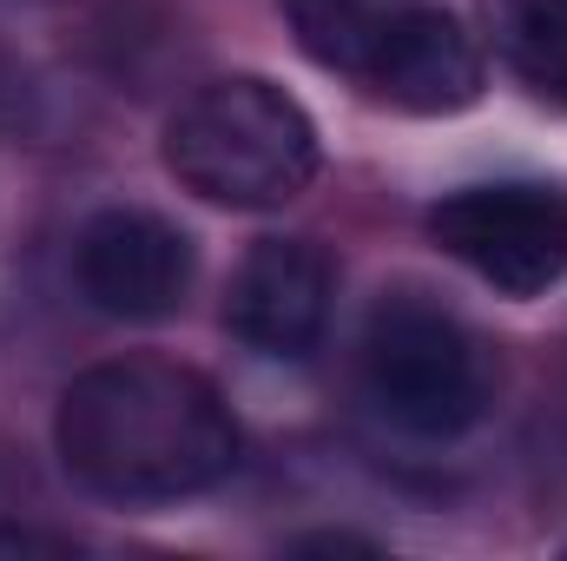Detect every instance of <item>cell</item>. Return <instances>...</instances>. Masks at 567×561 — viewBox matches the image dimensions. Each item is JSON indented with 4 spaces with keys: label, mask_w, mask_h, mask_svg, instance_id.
<instances>
[{
    "label": "cell",
    "mask_w": 567,
    "mask_h": 561,
    "mask_svg": "<svg viewBox=\"0 0 567 561\" xmlns=\"http://www.w3.org/2000/svg\"><path fill=\"white\" fill-rule=\"evenodd\" d=\"M60 462L106 502H185L238 469V422L212 377L172 357H113L66 384L53 410Z\"/></svg>",
    "instance_id": "obj_1"
},
{
    "label": "cell",
    "mask_w": 567,
    "mask_h": 561,
    "mask_svg": "<svg viewBox=\"0 0 567 561\" xmlns=\"http://www.w3.org/2000/svg\"><path fill=\"white\" fill-rule=\"evenodd\" d=\"M165 172L205 205L278 212L317 178V126L265 73L198 86L165 120Z\"/></svg>",
    "instance_id": "obj_2"
},
{
    "label": "cell",
    "mask_w": 567,
    "mask_h": 561,
    "mask_svg": "<svg viewBox=\"0 0 567 561\" xmlns=\"http://www.w3.org/2000/svg\"><path fill=\"white\" fill-rule=\"evenodd\" d=\"M370 410L423 442H449L488 410V357L475 330L423 290H390L363 324Z\"/></svg>",
    "instance_id": "obj_3"
},
{
    "label": "cell",
    "mask_w": 567,
    "mask_h": 561,
    "mask_svg": "<svg viewBox=\"0 0 567 561\" xmlns=\"http://www.w3.org/2000/svg\"><path fill=\"white\" fill-rule=\"evenodd\" d=\"M429 238L502 297H542L567 278V198L555 185H462L429 212Z\"/></svg>",
    "instance_id": "obj_4"
},
{
    "label": "cell",
    "mask_w": 567,
    "mask_h": 561,
    "mask_svg": "<svg viewBox=\"0 0 567 561\" xmlns=\"http://www.w3.org/2000/svg\"><path fill=\"white\" fill-rule=\"evenodd\" d=\"M192 238L140 205H113V212H93L80 225V245H73V278L86 290L93 310L120 317V324H158L185 304L192 290Z\"/></svg>",
    "instance_id": "obj_5"
},
{
    "label": "cell",
    "mask_w": 567,
    "mask_h": 561,
    "mask_svg": "<svg viewBox=\"0 0 567 561\" xmlns=\"http://www.w3.org/2000/svg\"><path fill=\"white\" fill-rule=\"evenodd\" d=\"M330 297H337V265L310 238H258L231 278L225 324L245 350L297 364L317 350L330 324Z\"/></svg>",
    "instance_id": "obj_6"
},
{
    "label": "cell",
    "mask_w": 567,
    "mask_h": 561,
    "mask_svg": "<svg viewBox=\"0 0 567 561\" xmlns=\"http://www.w3.org/2000/svg\"><path fill=\"white\" fill-rule=\"evenodd\" d=\"M390 106L416 113V120H449V113H468L482 100V47L475 33L442 13V7H396L370 73H363Z\"/></svg>",
    "instance_id": "obj_7"
},
{
    "label": "cell",
    "mask_w": 567,
    "mask_h": 561,
    "mask_svg": "<svg viewBox=\"0 0 567 561\" xmlns=\"http://www.w3.org/2000/svg\"><path fill=\"white\" fill-rule=\"evenodd\" d=\"M284 20L317 67L363 80L390 20H396V0H284Z\"/></svg>",
    "instance_id": "obj_8"
},
{
    "label": "cell",
    "mask_w": 567,
    "mask_h": 561,
    "mask_svg": "<svg viewBox=\"0 0 567 561\" xmlns=\"http://www.w3.org/2000/svg\"><path fill=\"white\" fill-rule=\"evenodd\" d=\"M495 53L542 93L567 106V0H488Z\"/></svg>",
    "instance_id": "obj_9"
},
{
    "label": "cell",
    "mask_w": 567,
    "mask_h": 561,
    "mask_svg": "<svg viewBox=\"0 0 567 561\" xmlns=\"http://www.w3.org/2000/svg\"><path fill=\"white\" fill-rule=\"evenodd\" d=\"M0 555H73V536H47V529L0 522Z\"/></svg>",
    "instance_id": "obj_10"
},
{
    "label": "cell",
    "mask_w": 567,
    "mask_h": 561,
    "mask_svg": "<svg viewBox=\"0 0 567 561\" xmlns=\"http://www.w3.org/2000/svg\"><path fill=\"white\" fill-rule=\"evenodd\" d=\"M290 555H377L370 536H343V529H317V536H297Z\"/></svg>",
    "instance_id": "obj_11"
},
{
    "label": "cell",
    "mask_w": 567,
    "mask_h": 561,
    "mask_svg": "<svg viewBox=\"0 0 567 561\" xmlns=\"http://www.w3.org/2000/svg\"><path fill=\"white\" fill-rule=\"evenodd\" d=\"M561 555H567V542H561Z\"/></svg>",
    "instance_id": "obj_12"
}]
</instances>
